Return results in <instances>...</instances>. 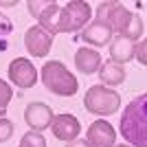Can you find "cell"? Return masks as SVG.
I'll return each instance as SVG.
<instances>
[{
	"label": "cell",
	"mask_w": 147,
	"mask_h": 147,
	"mask_svg": "<svg viewBox=\"0 0 147 147\" xmlns=\"http://www.w3.org/2000/svg\"><path fill=\"white\" fill-rule=\"evenodd\" d=\"M86 141H88L90 147H114V143H117V132H114V127H112L108 121L99 119V121H94L90 127H88Z\"/></svg>",
	"instance_id": "cell-10"
},
{
	"label": "cell",
	"mask_w": 147,
	"mask_h": 147,
	"mask_svg": "<svg viewBox=\"0 0 147 147\" xmlns=\"http://www.w3.org/2000/svg\"><path fill=\"white\" fill-rule=\"evenodd\" d=\"M24 121L33 132H42V129L51 127L53 110L46 103H42V101H33V103L26 105V110H24Z\"/></svg>",
	"instance_id": "cell-9"
},
{
	"label": "cell",
	"mask_w": 147,
	"mask_h": 147,
	"mask_svg": "<svg viewBox=\"0 0 147 147\" xmlns=\"http://www.w3.org/2000/svg\"><path fill=\"white\" fill-rule=\"evenodd\" d=\"M51 129H53V136H55V138L70 143L79 136L81 125L73 114H57V117H53V121H51Z\"/></svg>",
	"instance_id": "cell-11"
},
{
	"label": "cell",
	"mask_w": 147,
	"mask_h": 147,
	"mask_svg": "<svg viewBox=\"0 0 147 147\" xmlns=\"http://www.w3.org/2000/svg\"><path fill=\"white\" fill-rule=\"evenodd\" d=\"M134 53L138 55V61H141V64H147V61H145V42H141L138 51H134Z\"/></svg>",
	"instance_id": "cell-22"
},
{
	"label": "cell",
	"mask_w": 147,
	"mask_h": 147,
	"mask_svg": "<svg viewBox=\"0 0 147 147\" xmlns=\"http://www.w3.org/2000/svg\"><path fill=\"white\" fill-rule=\"evenodd\" d=\"M9 79L18 88H33L37 84V70L26 57H16L9 64Z\"/></svg>",
	"instance_id": "cell-7"
},
{
	"label": "cell",
	"mask_w": 147,
	"mask_h": 147,
	"mask_svg": "<svg viewBox=\"0 0 147 147\" xmlns=\"http://www.w3.org/2000/svg\"><path fill=\"white\" fill-rule=\"evenodd\" d=\"M81 40L86 44H94V46H103V44H110L112 42V29L103 22H92L88 24L86 29L81 31Z\"/></svg>",
	"instance_id": "cell-12"
},
{
	"label": "cell",
	"mask_w": 147,
	"mask_h": 147,
	"mask_svg": "<svg viewBox=\"0 0 147 147\" xmlns=\"http://www.w3.org/2000/svg\"><path fill=\"white\" fill-rule=\"evenodd\" d=\"M99 77L103 81V86H121L125 81V68L121 64H114V61H105L99 68Z\"/></svg>",
	"instance_id": "cell-15"
},
{
	"label": "cell",
	"mask_w": 147,
	"mask_h": 147,
	"mask_svg": "<svg viewBox=\"0 0 147 147\" xmlns=\"http://www.w3.org/2000/svg\"><path fill=\"white\" fill-rule=\"evenodd\" d=\"M42 84L49 92H53L57 97H73L79 90L75 75L61 61H55V59L46 61L42 66Z\"/></svg>",
	"instance_id": "cell-2"
},
{
	"label": "cell",
	"mask_w": 147,
	"mask_h": 147,
	"mask_svg": "<svg viewBox=\"0 0 147 147\" xmlns=\"http://www.w3.org/2000/svg\"><path fill=\"white\" fill-rule=\"evenodd\" d=\"M66 147H90V145H88L86 138H75V141L66 143Z\"/></svg>",
	"instance_id": "cell-21"
},
{
	"label": "cell",
	"mask_w": 147,
	"mask_h": 147,
	"mask_svg": "<svg viewBox=\"0 0 147 147\" xmlns=\"http://www.w3.org/2000/svg\"><path fill=\"white\" fill-rule=\"evenodd\" d=\"M29 13L33 18L40 20V26L44 31H49L51 35L57 33V16H59V5L51 2V0H31L29 5Z\"/></svg>",
	"instance_id": "cell-6"
},
{
	"label": "cell",
	"mask_w": 147,
	"mask_h": 147,
	"mask_svg": "<svg viewBox=\"0 0 147 147\" xmlns=\"http://www.w3.org/2000/svg\"><path fill=\"white\" fill-rule=\"evenodd\" d=\"M11 31H13V22L7 18L5 13H0V40H2V37H7Z\"/></svg>",
	"instance_id": "cell-20"
},
{
	"label": "cell",
	"mask_w": 147,
	"mask_h": 147,
	"mask_svg": "<svg viewBox=\"0 0 147 147\" xmlns=\"http://www.w3.org/2000/svg\"><path fill=\"white\" fill-rule=\"evenodd\" d=\"M84 108L90 114H99V117H108V114H117L121 108V97L114 90L105 86H92L86 90L84 97Z\"/></svg>",
	"instance_id": "cell-3"
},
{
	"label": "cell",
	"mask_w": 147,
	"mask_h": 147,
	"mask_svg": "<svg viewBox=\"0 0 147 147\" xmlns=\"http://www.w3.org/2000/svg\"><path fill=\"white\" fill-rule=\"evenodd\" d=\"M20 147H46V138L42 136V132H26L20 141Z\"/></svg>",
	"instance_id": "cell-18"
},
{
	"label": "cell",
	"mask_w": 147,
	"mask_h": 147,
	"mask_svg": "<svg viewBox=\"0 0 147 147\" xmlns=\"http://www.w3.org/2000/svg\"><path fill=\"white\" fill-rule=\"evenodd\" d=\"M11 97H13L11 86H9L5 79H0V119H5V114H7V105L11 103Z\"/></svg>",
	"instance_id": "cell-17"
},
{
	"label": "cell",
	"mask_w": 147,
	"mask_h": 147,
	"mask_svg": "<svg viewBox=\"0 0 147 147\" xmlns=\"http://www.w3.org/2000/svg\"><path fill=\"white\" fill-rule=\"evenodd\" d=\"M134 42H129V40H125V37L117 35L114 40L110 42V57L114 64H125V61H129L132 57H134Z\"/></svg>",
	"instance_id": "cell-14"
},
{
	"label": "cell",
	"mask_w": 147,
	"mask_h": 147,
	"mask_svg": "<svg viewBox=\"0 0 147 147\" xmlns=\"http://www.w3.org/2000/svg\"><path fill=\"white\" fill-rule=\"evenodd\" d=\"M129 20H132V13L121 2H101L97 7V22L108 24L112 31H117L119 35L125 31V26L129 24Z\"/></svg>",
	"instance_id": "cell-5"
},
{
	"label": "cell",
	"mask_w": 147,
	"mask_h": 147,
	"mask_svg": "<svg viewBox=\"0 0 147 147\" xmlns=\"http://www.w3.org/2000/svg\"><path fill=\"white\" fill-rule=\"evenodd\" d=\"M75 66L84 75H92L101 68V55L92 49H79L75 53Z\"/></svg>",
	"instance_id": "cell-13"
},
{
	"label": "cell",
	"mask_w": 147,
	"mask_h": 147,
	"mask_svg": "<svg viewBox=\"0 0 147 147\" xmlns=\"http://www.w3.org/2000/svg\"><path fill=\"white\" fill-rule=\"evenodd\" d=\"M92 16V9L84 0H70L57 16V33H75L84 29Z\"/></svg>",
	"instance_id": "cell-4"
},
{
	"label": "cell",
	"mask_w": 147,
	"mask_h": 147,
	"mask_svg": "<svg viewBox=\"0 0 147 147\" xmlns=\"http://www.w3.org/2000/svg\"><path fill=\"white\" fill-rule=\"evenodd\" d=\"M143 31H145V26H143V18L138 16V13H132V20H129V24L125 26V31L121 33V37H125V40H129V42H134V40H138V37L143 35Z\"/></svg>",
	"instance_id": "cell-16"
},
{
	"label": "cell",
	"mask_w": 147,
	"mask_h": 147,
	"mask_svg": "<svg viewBox=\"0 0 147 147\" xmlns=\"http://www.w3.org/2000/svg\"><path fill=\"white\" fill-rule=\"evenodd\" d=\"M119 147H127V145H119Z\"/></svg>",
	"instance_id": "cell-23"
},
{
	"label": "cell",
	"mask_w": 147,
	"mask_h": 147,
	"mask_svg": "<svg viewBox=\"0 0 147 147\" xmlns=\"http://www.w3.org/2000/svg\"><path fill=\"white\" fill-rule=\"evenodd\" d=\"M147 97L141 94L134 101H129L127 108L121 114V136L129 141L134 147H147V114H145Z\"/></svg>",
	"instance_id": "cell-1"
},
{
	"label": "cell",
	"mask_w": 147,
	"mask_h": 147,
	"mask_svg": "<svg viewBox=\"0 0 147 147\" xmlns=\"http://www.w3.org/2000/svg\"><path fill=\"white\" fill-rule=\"evenodd\" d=\"M13 134V123L9 119H0V143L9 141Z\"/></svg>",
	"instance_id": "cell-19"
},
{
	"label": "cell",
	"mask_w": 147,
	"mask_h": 147,
	"mask_svg": "<svg viewBox=\"0 0 147 147\" xmlns=\"http://www.w3.org/2000/svg\"><path fill=\"white\" fill-rule=\"evenodd\" d=\"M24 46L33 57H46L53 46V35L42 26H31L24 33Z\"/></svg>",
	"instance_id": "cell-8"
}]
</instances>
